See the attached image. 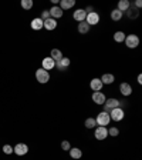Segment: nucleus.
Instances as JSON below:
<instances>
[{
  "mask_svg": "<svg viewBox=\"0 0 142 160\" xmlns=\"http://www.w3.org/2000/svg\"><path fill=\"white\" fill-rule=\"evenodd\" d=\"M95 119V123L97 126H104L107 127L109 123H111V119H109V113H107V112H101V113L97 114V117H94Z\"/></svg>",
  "mask_w": 142,
  "mask_h": 160,
  "instance_id": "f257e3e1",
  "label": "nucleus"
},
{
  "mask_svg": "<svg viewBox=\"0 0 142 160\" xmlns=\"http://www.w3.org/2000/svg\"><path fill=\"white\" fill-rule=\"evenodd\" d=\"M124 43L128 49H136L139 46V37L136 34H126Z\"/></svg>",
  "mask_w": 142,
  "mask_h": 160,
  "instance_id": "f03ea898",
  "label": "nucleus"
},
{
  "mask_svg": "<svg viewBox=\"0 0 142 160\" xmlns=\"http://www.w3.org/2000/svg\"><path fill=\"white\" fill-rule=\"evenodd\" d=\"M36 80L40 84H46L50 80V73L44 69H37L36 70Z\"/></svg>",
  "mask_w": 142,
  "mask_h": 160,
  "instance_id": "7ed1b4c3",
  "label": "nucleus"
},
{
  "mask_svg": "<svg viewBox=\"0 0 142 160\" xmlns=\"http://www.w3.org/2000/svg\"><path fill=\"white\" fill-rule=\"evenodd\" d=\"M124 117H125V112L122 107H117V109L109 112V119L112 122H121V120H124Z\"/></svg>",
  "mask_w": 142,
  "mask_h": 160,
  "instance_id": "20e7f679",
  "label": "nucleus"
},
{
  "mask_svg": "<svg viewBox=\"0 0 142 160\" xmlns=\"http://www.w3.org/2000/svg\"><path fill=\"white\" fill-rule=\"evenodd\" d=\"M119 100L115 99V97H111V99H107L105 100V103L103 104L104 106V112H107V113H109L111 110L117 109V107H119Z\"/></svg>",
  "mask_w": 142,
  "mask_h": 160,
  "instance_id": "39448f33",
  "label": "nucleus"
},
{
  "mask_svg": "<svg viewBox=\"0 0 142 160\" xmlns=\"http://www.w3.org/2000/svg\"><path fill=\"white\" fill-rule=\"evenodd\" d=\"M94 137L97 140H105L108 137V129L104 126H97L94 129Z\"/></svg>",
  "mask_w": 142,
  "mask_h": 160,
  "instance_id": "423d86ee",
  "label": "nucleus"
},
{
  "mask_svg": "<svg viewBox=\"0 0 142 160\" xmlns=\"http://www.w3.org/2000/svg\"><path fill=\"white\" fill-rule=\"evenodd\" d=\"M85 23L88 26H95V24L99 23V14L97 12H91V13H87L85 17Z\"/></svg>",
  "mask_w": 142,
  "mask_h": 160,
  "instance_id": "0eeeda50",
  "label": "nucleus"
},
{
  "mask_svg": "<svg viewBox=\"0 0 142 160\" xmlns=\"http://www.w3.org/2000/svg\"><path fill=\"white\" fill-rule=\"evenodd\" d=\"M13 153H16L17 156H24L29 153V146L26 143H17L13 147Z\"/></svg>",
  "mask_w": 142,
  "mask_h": 160,
  "instance_id": "6e6552de",
  "label": "nucleus"
},
{
  "mask_svg": "<svg viewBox=\"0 0 142 160\" xmlns=\"http://www.w3.org/2000/svg\"><path fill=\"white\" fill-rule=\"evenodd\" d=\"M91 99H93V102L95 104H98V106H103V104L105 103L107 97H105V94H104L103 92H94L93 96H91Z\"/></svg>",
  "mask_w": 142,
  "mask_h": 160,
  "instance_id": "1a4fd4ad",
  "label": "nucleus"
},
{
  "mask_svg": "<svg viewBox=\"0 0 142 160\" xmlns=\"http://www.w3.org/2000/svg\"><path fill=\"white\" fill-rule=\"evenodd\" d=\"M41 69L47 70V72L56 69V62H54L51 57H44V59L41 60Z\"/></svg>",
  "mask_w": 142,
  "mask_h": 160,
  "instance_id": "9d476101",
  "label": "nucleus"
},
{
  "mask_svg": "<svg viewBox=\"0 0 142 160\" xmlns=\"http://www.w3.org/2000/svg\"><path fill=\"white\" fill-rule=\"evenodd\" d=\"M70 64H71V60L68 57H63L61 60L56 62V69L60 70V72H64V70H67L70 67Z\"/></svg>",
  "mask_w": 142,
  "mask_h": 160,
  "instance_id": "9b49d317",
  "label": "nucleus"
},
{
  "mask_svg": "<svg viewBox=\"0 0 142 160\" xmlns=\"http://www.w3.org/2000/svg\"><path fill=\"white\" fill-rule=\"evenodd\" d=\"M85 17H87V13L84 9H77L73 12V19L76 20V22H78V23L85 22Z\"/></svg>",
  "mask_w": 142,
  "mask_h": 160,
  "instance_id": "f8f14e48",
  "label": "nucleus"
},
{
  "mask_svg": "<svg viewBox=\"0 0 142 160\" xmlns=\"http://www.w3.org/2000/svg\"><path fill=\"white\" fill-rule=\"evenodd\" d=\"M119 93L122 94V96H125V97H128V96H131L132 94V87H131V84L129 83H121L119 84Z\"/></svg>",
  "mask_w": 142,
  "mask_h": 160,
  "instance_id": "ddd939ff",
  "label": "nucleus"
},
{
  "mask_svg": "<svg viewBox=\"0 0 142 160\" xmlns=\"http://www.w3.org/2000/svg\"><path fill=\"white\" fill-rule=\"evenodd\" d=\"M57 20L56 19H53V17H50V19H47V20H44L43 22V27L46 30H48V32H51V30H56L57 29Z\"/></svg>",
  "mask_w": 142,
  "mask_h": 160,
  "instance_id": "4468645a",
  "label": "nucleus"
},
{
  "mask_svg": "<svg viewBox=\"0 0 142 160\" xmlns=\"http://www.w3.org/2000/svg\"><path fill=\"white\" fill-rule=\"evenodd\" d=\"M103 82L98 79V77H95V79H93L91 82H89V89L93 90V92H101L103 90Z\"/></svg>",
  "mask_w": 142,
  "mask_h": 160,
  "instance_id": "2eb2a0df",
  "label": "nucleus"
},
{
  "mask_svg": "<svg viewBox=\"0 0 142 160\" xmlns=\"http://www.w3.org/2000/svg\"><path fill=\"white\" fill-rule=\"evenodd\" d=\"M48 12H50V17H53V19H61L63 17V14H64V12L61 9H60L58 6H53L51 9H48Z\"/></svg>",
  "mask_w": 142,
  "mask_h": 160,
  "instance_id": "dca6fc26",
  "label": "nucleus"
},
{
  "mask_svg": "<svg viewBox=\"0 0 142 160\" xmlns=\"http://www.w3.org/2000/svg\"><path fill=\"white\" fill-rule=\"evenodd\" d=\"M68 152H70V157L74 160H80L83 157V150L80 149V147H71Z\"/></svg>",
  "mask_w": 142,
  "mask_h": 160,
  "instance_id": "f3484780",
  "label": "nucleus"
},
{
  "mask_svg": "<svg viewBox=\"0 0 142 160\" xmlns=\"http://www.w3.org/2000/svg\"><path fill=\"white\" fill-rule=\"evenodd\" d=\"M129 7H131V2L129 0H119L118 4H117V10H119L121 13H125Z\"/></svg>",
  "mask_w": 142,
  "mask_h": 160,
  "instance_id": "a211bd4d",
  "label": "nucleus"
},
{
  "mask_svg": "<svg viewBox=\"0 0 142 160\" xmlns=\"http://www.w3.org/2000/svg\"><path fill=\"white\" fill-rule=\"evenodd\" d=\"M60 9L63 10H68V9H71V7H74L76 6V2H74V0H60Z\"/></svg>",
  "mask_w": 142,
  "mask_h": 160,
  "instance_id": "6ab92c4d",
  "label": "nucleus"
},
{
  "mask_svg": "<svg viewBox=\"0 0 142 160\" xmlns=\"http://www.w3.org/2000/svg\"><path fill=\"white\" fill-rule=\"evenodd\" d=\"M30 27L33 30H36V32H39V30L43 29V20L40 19V17H34L31 20V23H30Z\"/></svg>",
  "mask_w": 142,
  "mask_h": 160,
  "instance_id": "aec40b11",
  "label": "nucleus"
},
{
  "mask_svg": "<svg viewBox=\"0 0 142 160\" xmlns=\"http://www.w3.org/2000/svg\"><path fill=\"white\" fill-rule=\"evenodd\" d=\"M77 30H78L80 34H88V32L91 30V26H88L85 22H81V23L77 24Z\"/></svg>",
  "mask_w": 142,
  "mask_h": 160,
  "instance_id": "412c9836",
  "label": "nucleus"
},
{
  "mask_svg": "<svg viewBox=\"0 0 142 160\" xmlns=\"http://www.w3.org/2000/svg\"><path fill=\"white\" fill-rule=\"evenodd\" d=\"M101 82H103V84H112L114 82H115V76L114 74H111V73H105V74H103L101 76Z\"/></svg>",
  "mask_w": 142,
  "mask_h": 160,
  "instance_id": "4be33fe9",
  "label": "nucleus"
},
{
  "mask_svg": "<svg viewBox=\"0 0 142 160\" xmlns=\"http://www.w3.org/2000/svg\"><path fill=\"white\" fill-rule=\"evenodd\" d=\"M50 57H51L54 62H58V60H61L64 56H63V52H61L60 49H53L51 50V53H50Z\"/></svg>",
  "mask_w": 142,
  "mask_h": 160,
  "instance_id": "5701e85b",
  "label": "nucleus"
},
{
  "mask_svg": "<svg viewBox=\"0 0 142 160\" xmlns=\"http://www.w3.org/2000/svg\"><path fill=\"white\" fill-rule=\"evenodd\" d=\"M125 13H126V16H128L129 19H136V17L139 16V10H138V9H135V7H134L132 4H131V7H129V9L126 10Z\"/></svg>",
  "mask_w": 142,
  "mask_h": 160,
  "instance_id": "b1692460",
  "label": "nucleus"
},
{
  "mask_svg": "<svg viewBox=\"0 0 142 160\" xmlns=\"http://www.w3.org/2000/svg\"><path fill=\"white\" fill-rule=\"evenodd\" d=\"M125 36H126V34L124 33V32L118 30V32H115V33H114V40H115L117 43H124V40H125Z\"/></svg>",
  "mask_w": 142,
  "mask_h": 160,
  "instance_id": "393cba45",
  "label": "nucleus"
},
{
  "mask_svg": "<svg viewBox=\"0 0 142 160\" xmlns=\"http://www.w3.org/2000/svg\"><path fill=\"white\" fill-rule=\"evenodd\" d=\"M84 126L87 127V129H95L97 127V123H95V119L94 117H88V119H85V122H84Z\"/></svg>",
  "mask_w": 142,
  "mask_h": 160,
  "instance_id": "a878e982",
  "label": "nucleus"
},
{
  "mask_svg": "<svg viewBox=\"0 0 142 160\" xmlns=\"http://www.w3.org/2000/svg\"><path fill=\"white\" fill-rule=\"evenodd\" d=\"M122 14L124 13H121V12H119V10H117V9L111 10V19H112L114 22H119V20L122 19Z\"/></svg>",
  "mask_w": 142,
  "mask_h": 160,
  "instance_id": "bb28decb",
  "label": "nucleus"
},
{
  "mask_svg": "<svg viewBox=\"0 0 142 160\" xmlns=\"http://www.w3.org/2000/svg\"><path fill=\"white\" fill-rule=\"evenodd\" d=\"M20 6L23 7L24 10H31L34 6L33 0H21V3H20Z\"/></svg>",
  "mask_w": 142,
  "mask_h": 160,
  "instance_id": "cd10ccee",
  "label": "nucleus"
},
{
  "mask_svg": "<svg viewBox=\"0 0 142 160\" xmlns=\"http://www.w3.org/2000/svg\"><path fill=\"white\" fill-rule=\"evenodd\" d=\"M119 134V129L118 127H115V126H111L108 129V136H111V137H117Z\"/></svg>",
  "mask_w": 142,
  "mask_h": 160,
  "instance_id": "c85d7f7f",
  "label": "nucleus"
},
{
  "mask_svg": "<svg viewBox=\"0 0 142 160\" xmlns=\"http://www.w3.org/2000/svg\"><path fill=\"white\" fill-rule=\"evenodd\" d=\"M61 149H63L64 152H68V150L71 149V144H70L68 140H63V142H61Z\"/></svg>",
  "mask_w": 142,
  "mask_h": 160,
  "instance_id": "c756f323",
  "label": "nucleus"
},
{
  "mask_svg": "<svg viewBox=\"0 0 142 160\" xmlns=\"http://www.w3.org/2000/svg\"><path fill=\"white\" fill-rule=\"evenodd\" d=\"M3 153L4 154H11L13 153V146H10V144H4L3 146Z\"/></svg>",
  "mask_w": 142,
  "mask_h": 160,
  "instance_id": "7c9ffc66",
  "label": "nucleus"
},
{
  "mask_svg": "<svg viewBox=\"0 0 142 160\" xmlns=\"http://www.w3.org/2000/svg\"><path fill=\"white\" fill-rule=\"evenodd\" d=\"M40 19L43 20H47V19H50V12L48 10H43V12H41V16H40Z\"/></svg>",
  "mask_w": 142,
  "mask_h": 160,
  "instance_id": "2f4dec72",
  "label": "nucleus"
},
{
  "mask_svg": "<svg viewBox=\"0 0 142 160\" xmlns=\"http://www.w3.org/2000/svg\"><path fill=\"white\" fill-rule=\"evenodd\" d=\"M134 7H135V9H138V10H141V7H142V2L141 0H135V3L132 4Z\"/></svg>",
  "mask_w": 142,
  "mask_h": 160,
  "instance_id": "473e14b6",
  "label": "nucleus"
},
{
  "mask_svg": "<svg viewBox=\"0 0 142 160\" xmlns=\"http://www.w3.org/2000/svg\"><path fill=\"white\" fill-rule=\"evenodd\" d=\"M138 83L142 84V74H138Z\"/></svg>",
  "mask_w": 142,
  "mask_h": 160,
  "instance_id": "72a5a7b5",
  "label": "nucleus"
}]
</instances>
